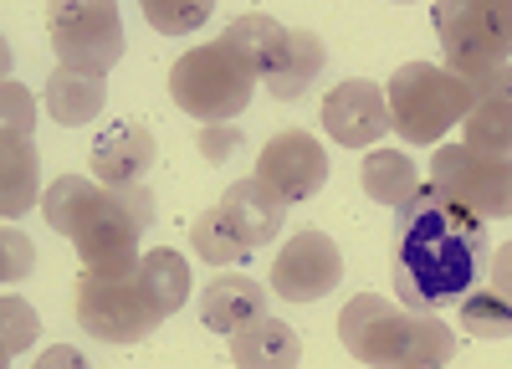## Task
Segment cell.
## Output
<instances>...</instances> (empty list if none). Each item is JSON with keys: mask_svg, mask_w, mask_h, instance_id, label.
Masks as SVG:
<instances>
[{"mask_svg": "<svg viewBox=\"0 0 512 369\" xmlns=\"http://www.w3.org/2000/svg\"><path fill=\"white\" fill-rule=\"evenodd\" d=\"M487 221L461 211L436 185H420L395 211V293L410 313L456 303L482 272Z\"/></svg>", "mask_w": 512, "mask_h": 369, "instance_id": "obj_1", "label": "cell"}, {"mask_svg": "<svg viewBox=\"0 0 512 369\" xmlns=\"http://www.w3.org/2000/svg\"><path fill=\"white\" fill-rule=\"evenodd\" d=\"M41 216L57 236H67L82 257V272L123 277L139 267V221L123 211V200L82 175H62L41 195Z\"/></svg>", "mask_w": 512, "mask_h": 369, "instance_id": "obj_2", "label": "cell"}, {"mask_svg": "<svg viewBox=\"0 0 512 369\" xmlns=\"http://www.w3.org/2000/svg\"><path fill=\"white\" fill-rule=\"evenodd\" d=\"M338 339L369 369H446L456 354V334L436 313L390 308L374 293L349 298L338 313Z\"/></svg>", "mask_w": 512, "mask_h": 369, "instance_id": "obj_3", "label": "cell"}, {"mask_svg": "<svg viewBox=\"0 0 512 369\" xmlns=\"http://www.w3.org/2000/svg\"><path fill=\"white\" fill-rule=\"evenodd\" d=\"M384 103H390V129L405 144H431L446 129L466 123V113H472V82H461L456 72L431 67V62H405L390 77V88H384Z\"/></svg>", "mask_w": 512, "mask_h": 369, "instance_id": "obj_4", "label": "cell"}, {"mask_svg": "<svg viewBox=\"0 0 512 369\" xmlns=\"http://www.w3.org/2000/svg\"><path fill=\"white\" fill-rule=\"evenodd\" d=\"M251 93H256V72L226 47V41L195 47L169 67V98H175V108H185L190 118H200V129L246 113Z\"/></svg>", "mask_w": 512, "mask_h": 369, "instance_id": "obj_5", "label": "cell"}, {"mask_svg": "<svg viewBox=\"0 0 512 369\" xmlns=\"http://www.w3.org/2000/svg\"><path fill=\"white\" fill-rule=\"evenodd\" d=\"M446 72L477 82L512 62V0H446L436 6Z\"/></svg>", "mask_w": 512, "mask_h": 369, "instance_id": "obj_6", "label": "cell"}, {"mask_svg": "<svg viewBox=\"0 0 512 369\" xmlns=\"http://www.w3.org/2000/svg\"><path fill=\"white\" fill-rule=\"evenodd\" d=\"M77 323L88 328L103 344H144L154 328L164 323V313L154 308V298L144 293L139 267L123 277H103V272H82L77 277Z\"/></svg>", "mask_w": 512, "mask_h": 369, "instance_id": "obj_7", "label": "cell"}, {"mask_svg": "<svg viewBox=\"0 0 512 369\" xmlns=\"http://www.w3.org/2000/svg\"><path fill=\"white\" fill-rule=\"evenodd\" d=\"M47 31L67 72L103 77L123 57V16L113 0H52Z\"/></svg>", "mask_w": 512, "mask_h": 369, "instance_id": "obj_8", "label": "cell"}, {"mask_svg": "<svg viewBox=\"0 0 512 369\" xmlns=\"http://www.w3.org/2000/svg\"><path fill=\"white\" fill-rule=\"evenodd\" d=\"M431 185L456 200L461 211H472L477 221H502L512 216V154H477L466 144H446L431 159Z\"/></svg>", "mask_w": 512, "mask_h": 369, "instance_id": "obj_9", "label": "cell"}, {"mask_svg": "<svg viewBox=\"0 0 512 369\" xmlns=\"http://www.w3.org/2000/svg\"><path fill=\"white\" fill-rule=\"evenodd\" d=\"M338 277H344V257H338L333 236L297 231L272 262V293L287 303H318L338 287Z\"/></svg>", "mask_w": 512, "mask_h": 369, "instance_id": "obj_10", "label": "cell"}, {"mask_svg": "<svg viewBox=\"0 0 512 369\" xmlns=\"http://www.w3.org/2000/svg\"><path fill=\"white\" fill-rule=\"evenodd\" d=\"M256 180H262L267 190H277L287 205L313 200L328 180V154L308 129H287V134L267 139L262 159H256Z\"/></svg>", "mask_w": 512, "mask_h": 369, "instance_id": "obj_11", "label": "cell"}, {"mask_svg": "<svg viewBox=\"0 0 512 369\" xmlns=\"http://www.w3.org/2000/svg\"><path fill=\"white\" fill-rule=\"evenodd\" d=\"M323 129L333 144L344 149H369L374 139H384L390 129V103H384V88L369 77H349L323 98Z\"/></svg>", "mask_w": 512, "mask_h": 369, "instance_id": "obj_12", "label": "cell"}, {"mask_svg": "<svg viewBox=\"0 0 512 369\" xmlns=\"http://www.w3.org/2000/svg\"><path fill=\"white\" fill-rule=\"evenodd\" d=\"M466 149L477 154H512V62L472 82V113H466Z\"/></svg>", "mask_w": 512, "mask_h": 369, "instance_id": "obj_13", "label": "cell"}, {"mask_svg": "<svg viewBox=\"0 0 512 369\" xmlns=\"http://www.w3.org/2000/svg\"><path fill=\"white\" fill-rule=\"evenodd\" d=\"M154 164V134L144 129L139 118H123L113 129H103V139L93 144V175L108 190H128V185H144Z\"/></svg>", "mask_w": 512, "mask_h": 369, "instance_id": "obj_14", "label": "cell"}, {"mask_svg": "<svg viewBox=\"0 0 512 369\" xmlns=\"http://www.w3.org/2000/svg\"><path fill=\"white\" fill-rule=\"evenodd\" d=\"M262 313H267V287L241 277V272L210 277L205 293H200V318H205V328H216V334H241V328L256 323Z\"/></svg>", "mask_w": 512, "mask_h": 369, "instance_id": "obj_15", "label": "cell"}, {"mask_svg": "<svg viewBox=\"0 0 512 369\" xmlns=\"http://www.w3.org/2000/svg\"><path fill=\"white\" fill-rule=\"evenodd\" d=\"M231 359H236V369H297L303 344H297V334L282 318L262 313L241 334H231Z\"/></svg>", "mask_w": 512, "mask_h": 369, "instance_id": "obj_16", "label": "cell"}, {"mask_svg": "<svg viewBox=\"0 0 512 369\" xmlns=\"http://www.w3.org/2000/svg\"><path fill=\"white\" fill-rule=\"evenodd\" d=\"M221 41H226V47H231L256 77H272V72L282 67V57H287L292 31L277 26L272 16H262V11H251V16H236V21L226 26Z\"/></svg>", "mask_w": 512, "mask_h": 369, "instance_id": "obj_17", "label": "cell"}, {"mask_svg": "<svg viewBox=\"0 0 512 369\" xmlns=\"http://www.w3.org/2000/svg\"><path fill=\"white\" fill-rule=\"evenodd\" d=\"M221 205L231 211V221L246 231L251 246H267V241L282 231V221H287V200H282L277 190H267L256 175H251V180H236Z\"/></svg>", "mask_w": 512, "mask_h": 369, "instance_id": "obj_18", "label": "cell"}, {"mask_svg": "<svg viewBox=\"0 0 512 369\" xmlns=\"http://www.w3.org/2000/svg\"><path fill=\"white\" fill-rule=\"evenodd\" d=\"M31 205H36V149L31 139L0 134V211H6V221H16Z\"/></svg>", "mask_w": 512, "mask_h": 369, "instance_id": "obj_19", "label": "cell"}, {"mask_svg": "<svg viewBox=\"0 0 512 369\" xmlns=\"http://www.w3.org/2000/svg\"><path fill=\"white\" fill-rule=\"evenodd\" d=\"M323 62H328V57H323V41H318V31H292L282 67L267 77V93H272V98H282V103L303 98V93L313 88V82H318Z\"/></svg>", "mask_w": 512, "mask_h": 369, "instance_id": "obj_20", "label": "cell"}, {"mask_svg": "<svg viewBox=\"0 0 512 369\" xmlns=\"http://www.w3.org/2000/svg\"><path fill=\"white\" fill-rule=\"evenodd\" d=\"M190 246L210 262V267H231V262H246L256 246L246 241V231L231 221V211L226 205H210L205 216H195V226H190Z\"/></svg>", "mask_w": 512, "mask_h": 369, "instance_id": "obj_21", "label": "cell"}, {"mask_svg": "<svg viewBox=\"0 0 512 369\" xmlns=\"http://www.w3.org/2000/svg\"><path fill=\"white\" fill-rule=\"evenodd\" d=\"M103 98H108L103 77H82V72H67V67H57L47 77V108H52L57 123H93L103 113Z\"/></svg>", "mask_w": 512, "mask_h": 369, "instance_id": "obj_22", "label": "cell"}, {"mask_svg": "<svg viewBox=\"0 0 512 369\" xmlns=\"http://www.w3.org/2000/svg\"><path fill=\"white\" fill-rule=\"evenodd\" d=\"M364 190H369V200H379V205H400L420 190V180H415V159L410 154H400V149H374L369 159H364Z\"/></svg>", "mask_w": 512, "mask_h": 369, "instance_id": "obj_23", "label": "cell"}, {"mask_svg": "<svg viewBox=\"0 0 512 369\" xmlns=\"http://www.w3.org/2000/svg\"><path fill=\"white\" fill-rule=\"evenodd\" d=\"M139 277H144V293L154 298V308L169 318V313H180L185 308V293H190V262L180 252H149L139 262Z\"/></svg>", "mask_w": 512, "mask_h": 369, "instance_id": "obj_24", "label": "cell"}, {"mask_svg": "<svg viewBox=\"0 0 512 369\" xmlns=\"http://www.w3.org/2000/svg\"><path fill=\"white\" fill-rule=\"evenodd\" d=\"M461 328L472 339H512V303L502 293H472V298H461Z\"/></svg>", "mask_w": 512, "mask_h": 369, "instance_id": "obj_25", "label": "cell"}, {"mask_svg": "<svg viewBox=\"0 0 512 369\" xmlns=\"http://www.w3.org/2000/svg\"><path fill=\"white\" fill-rule=\"evenodd\" d=\"M144 21L169 31V36H185V31L210 21V6H205V0H190V6H185V0H144Z\"/></svg>", "mask_w": 512, "mask_h": 369, "instance_id": "obj_26", "label": "cell"}, {"mask_svg": "<svg viewBox=\"0 0 512 369\" xmlns=\"http://www.w3.org/2000/svg\"><path fill=\"white\" fill-rule=\"evenodd\" d=\"M0 123H6V129L0 134H16V139H31V118H36V98L21 88V82H11L6 77V88H0Z\"/></svg>", "mask_w": 512, "mask_h": 369, "instance_id": "obj_27", "label": "cell"}, {"mask_svg": "<svg viewBox=\"0 0 512 369\" xmlns=\"http://www.w3.org/2000/svg\"><path fill=\"white\" fill-rule=\"evenodd\" d=\"M6 359L16 354V349H26L31 339H36V313L26 308V303H16V298H6Z\"/></svg>", "mask_w": 512, "mask_h": 369, "instance_id": "obj_28", "label": "cell"}, {"mask_svg": "<svg viewBox=\"0 0 512 369\" xmlns=\"http://www.w3.org/2000/svg\"><path fill=\"white\" fill-rule=\"evenodd\" d=\"M236 144H241V134L226 129V123H205V129H200V154L205 159H231Z\"/></svg>", "mask_w": 512, "mask_h": 369, "instance_id": "obj_29", "label": "cell"}, {"mask_svg": "<svg viewBox=\"0 0 512 369\" xmlns=\"http://www.w3.org/2000/svg\"><path fill=\"white\" fill-rule=\"evenodd\" d=\"M113 195L123 200V211L139 221V231L154 226V195H149V185H128V190H113Z\"/></svg>", "mask_w": 512, "mask_h": 369, "instance_id": "obj_30", "label": "cell"}, {"mask_svg": "<svg viewBox=\"0 0 512 369\" xmlns=\"http://www.w3.org/2000/svg\"><path fill=\"white\" fill-rule=\"evenodd\" d=\"M36 369H93V364L82 359V349H72V344H52L47 354L36 359Z\"/></svg>", "mask_w": 512, "mask_h": 369, "instance_id": "obj_31", "label": "cell"}, {"mask_svg": "<svg viewBox=\"0 0 512 369\" xmlns=\"http://www.w3.org/2000/svg\"><path fill=\"white\" fill-rule=\"evenodd\" d=\"M492 293H502L512 303V241H502L492 257Z\"/></svg>", "mask_w": 512, "mask_h": 369, "instance_id": "obj_32", "label": "cell"}, {"mask_svg": "<svg viewBox=\"0 0 512 369\" xmlns=\"http://www.w3.org/2000/svg\"><path fill=\"white\" fill-rule=\"evenodd\" d=\"M31 272V241L21 231H6V277Z\"/></svg>", "mask_w": 512, "mask_h": 369, "instance_id": "obj_33", "label": "cell"}]
</instances>
